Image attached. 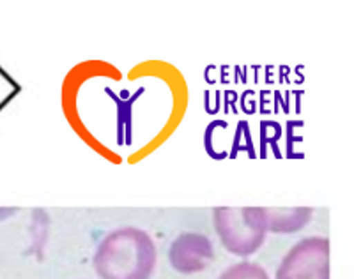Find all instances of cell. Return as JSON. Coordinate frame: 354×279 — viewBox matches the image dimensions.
<instances>
[{
    "mask_svg": "<svg viewBox=\"0 0 354 279\" xmlns=\"http://www.w3.org/2000/svg\"><path fill=\"white\" fill-rule=\"evenodd\" d=\"M277 279H330V240L306 237L283 256Z\"/></svg>",
    "mask_w": 354,
    "mask_h": 279,
    "instance_id": "cell-3",
    "label": "cell"
},
{
    "mask_svg": "<svg viewBox=\"0 0 354 279\" xmlns=\"http://www.w3.org/2000/svg\"><path fill=\"white\" fill-rule=\"evenodd\" d=\"M214 258V249L211 240L202 233L186 231L174 239L169 251L170 265L181 274H197Z\"/></svg>",
    "mask_w": 354,
    "mask_h": 279,
    "instance_id": "cell-4",
    "label": "cell"
},
{
    "mask_svg": "<svg viewBox=\"0 0 354 279\" xmlns=\"http://www.w3.org/2000/svg\"><path fill=\"white\" fill-rule=\"evenodd\" d=\"M218 279H270V276L257 263L239 262L227 269Z\"/></svg>",
    "mask_w": 354,
    "mask_h": 279,
    "instance_id": "cell-6",
    "label": "cell"
},
{
    "mask_svg": "<svg viewBox=\"0 0 354 279\" xmlns=\"http://www.w3.org/2000/svg\"><path fill=\"white\" fill-rule=\"evenodd\" d=\"M266 227L273 233H294L312 220V209L292 207V209H264Z\"/></svg>",
    "mask_w": 354,
    "mask_h": 279,
    "instance_id": "cell-5",
    "label": "cell"
},
{
    "mask_svg": "<svg viewBox=\"0 0 354 279\" xmlns=\"http://www.w3.org/2000/svg\"><path fill=\"white\" fill-rule=\"evenodd\" d=\"M213 221L223 247L234 255H254L264 244L268 227L262 207H216Z\"/></svg>",
    "mask_w": 354,
    "mask_h": 279,
    "instance_id": "cell-2",
    "label": "cell"
},
{
    "mask_svg": "<svg viewBox=\"0 0 354 279\" xmlns=\"http://www.w3.org/2000/svg\"><path fill=\"white\" fill-rule=\"evenodd\" d=\"M156 267V246L147 231L119 228L103 237L94 253L101 279H151Z\"/></svg>",
    "mask_w": 354,
    "mask_h": 279,
    "instance_id": "cell-1",
    "label": "cell"
}]
</instances>
